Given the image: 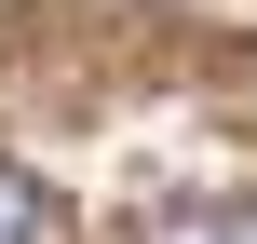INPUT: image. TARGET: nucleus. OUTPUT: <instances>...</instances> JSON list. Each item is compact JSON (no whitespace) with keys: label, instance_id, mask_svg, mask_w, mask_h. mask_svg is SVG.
Instances as JSON below:
<instances>
[{"label":"nucleus","instance_id":"f03ea898","mask_svg":"<svg viewBox=\"0 0 257 244\" xmlns=\"http://www.w3.org/2000/svg\"><path fill=\"white\" fill-rule=\"evenodd\" d=\"M41 231H54V190L27 163H0V244H41Z\"/></svg>","mask_w":257,"mask_h":244},{"label":"nucleus","instance_id":"f257e3e1","mask_svg":"<svg viewBox=\"0 0 257 244\" xmlns=\"http://www.w3.org/2000/svg\"><path fill=\"white\" fill-rule=\"evenodd\" d=\"M136 244H257V204L190 190V204H149V217H136Z\"/></svg>","mask_w":257,"mask_h":244}]
</instances>
